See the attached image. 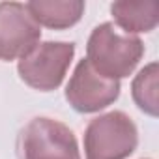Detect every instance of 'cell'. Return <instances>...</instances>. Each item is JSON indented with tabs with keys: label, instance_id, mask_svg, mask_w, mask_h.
<instances>
[{
	"label": "cell",
	"instance_id": "obj_8",
	"mask_svg": "<svg viewBox=\"0 0 159 159\" xmlns=\"http://www.w3.org/2000/svg\"><path fill=\"white\" fill-rule=\"evenodd\" d=\"M111 13L114 23L124 30V34L152 32L159 23L157 2H112Z\"/></svg>",
	"mask_w": 159,
	"mask_h": 159
},
{
	"label": "cell",
	"instance_id": "obj_6",
	"mask_svg": "<svg viewBox=\"0 0 159 159\" xmlns=\"http://www.w3.org/2000/svg\"><path fill=\"white\" fill-rule=\"evenodd\" d=\"M41 26L21 2H0V60L11 62L39 43Z\"/></svg>",
	"mask_w": 159,
	"mask_h": 159
},
{
	"label": "cell",
	"instance_id": "obj_2",
	"mask_svg": "<svg viewBox=\"0 0 159 159\" xmlns=\"http://www.w3.org/2000/svg\"><path fill=\"white\" fill-rule=\"evenodd\" d=\"M137 144V125L122 111H111L90 120L84 131L86 159H125Z\"/></svg>",
	"mask_w": 159,
	"mask_h": 159
},
{
	"label": "cell",
	"instance_id": "obj_9",
	"mask_svg": "<svg viewBox=\"0 0 159 159\" xmlns=\"http://www.w3.org/2000/svg\"><path fill=\"white\" fill-rule=\"evenodd\" d=\"M157 88H159V66L157 62H152L139 71V75L133 79V84H131V94L137 107L152 118L159 114Z\"/></svg>",
	"mask_w": 159,
	"mask_h": 159
},
{
	"label": "cell",
	"instance_id": "obj_4",
	"mask_svg": "<svg viewBox=\"0 0 159 159\" xmlns=\"http://www.w3.org/2000/svg\"><path fill=\"white\" fill-rule=\"evenodd\" d=\"M21 159H81L73 131L52 118L30 120L19 137Z\"/></svg>",
	"mask_w": 159,
	"mask_h": 159
},
{
	"label": "cell",
	"instance_id": "obj_1",
	"mask_svg": "<svg viewBox=\"0 0 159 159\" xmlns=\"http://www.w3.org/2000/svg\"><path fill=\"white\" fill-rule=\"evenodd\" d=\"M144 54V45L137 36L120 32L112 23L96 26L88 38L86 60L103 77L118 81L129 77Z\"/></svg>",
	"mask_w": 159,
	"mask_h": 159
},
{
	"label": "cell",
	"instance_id": "obj_3",
	"mask_svg": "<svg viewBox=\"0 0 159 159\" xmlns=\"http://www.w3.org/2000/svg\"><path fill=\"white\" fill-rule=\"evenodd\" d=\"M75 56V45L66 41L36 43L25 56L19 58L17 71L23 81L39 92L56 90L66 79V73Z\"/></svg>",
	"mask_w": 159,
	"mask_h": 159
},
{
	"label": "cell",
	"instance_id": "obj_7",
	"mask_svg": "<svg viewBox=\"0 0 159 159\" xmlns=\"http://www.w3.org/2000/svg\"><path fill=\"white\" fill-rule=\"evenodd\" d=\"M25 6L39 26L52 30H66L77 25L86 8L83 0H32Z\"/></svg>",
	"mask_w": 159,
	"mask_h": 159
},
{
	"label": "cell",
	"instance_id": "obj_5",
	"mask_svg": "<svg viewBox=\"0 0 159 159\" xmlns=\"http://www.w3.org/2000/svg\"><path fill=\"white\" fill-rule=\"evenodd\" d=\"M120 96V81L99 75L86 58L77 64L66 86V99L77 112H99Z\"/></svg>",
	"mask_w": 159,
	"mask_h": 159
}]
</instances>
